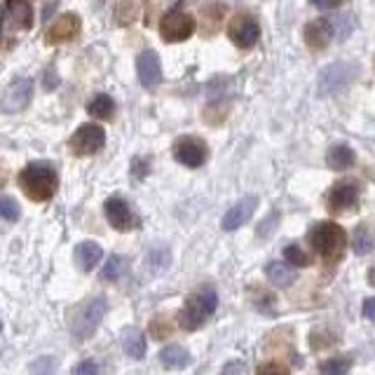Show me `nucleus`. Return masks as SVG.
Returning <instances> with one entry per match:
<instances>
[{
    "label": "nucleus",
    "instance_id": "obj_1",
    "mask_svg": "<svg viewBox=\"0 0 375 375\" xmlns=\"http://www.w3.org/2000/svg\"><path fill=\"white\" fill-rule=\"evenodd\" d=\"M19 186L28 200L45 202L57 193L59 174L50 162H31L19 171Z\"/></svg>",
    "mask_w": 375,
    "mask_h": 375
},
{
    "label": "nucleus",
    "instance_id": "obj_2",
    "mask_svg": "<svg viewBox=\"0 0 375 375\" xmlns=\"http://www.w3.org/2000/svg\"><path fill=\"white\" fill-rule=\"evenodd\" d=\"M216 307H218V294L211 287L195 291L186 300L181 314H178V326H181L183 331H198L200 326H204V321L216 312Z\"/></svg>",
    "mask_w": 375,
    "mask_h": 375
},
{
    "label": "nucleus",
    "instance_id": "obj_3",
    "mask_svg": "<svg viewBox=\"0 0 375 375\" xmlns=\"http://www.w3.org/2000/svg\"><path fill=\"white\" fill-rule=\"evenodd\" d=\"M307 240L321 258L336 260V258H340L343 251H345L347 235H345V230L340 228V225H336L331 221H321V223H314L312 228H309Z\"/></svg>",
    "mask_w": 375,
    "mask_h": 375
},
{
    "label": "nucleus",
    "instance_id": "obj_4",
    "mask_svg": "<svg viewBox=\"0 0 375 375\" xmlns=\"http://www.w3.org/2000/svg\"><path fill=\"white\" fill-rule=\"evenodd\" d=\"M106 309H108V302H106L104 296H94V298H89L70 312V333H73L75 340H87V338L94 336Z\"/></svg>",
    "mask_w": 375,
    "mask_h": 375
},
{
    "label": "nucleus",
    "instance_id": "obj_5",
    "mask_svg": "<svg viewBox=\"0 0 375 375\" xmlns=\"http://www.w3.org/2000/svg\"><path fill=\"white\" fill-rule=\"evenodd\" d=\"M356 70L359 68H356L354 64H345V61L326 66L319 73V94L329 97V94L340 92V89H345L356 77Z\"/></svg>",
    "mask_w": 375,
    "mask_h": 375
},
{
    "label": "nucleus",
    "instance_id": "obj_6",
    "mask_svg": "<svg viewBox=\"0 0 375 375\" xmlns=\"http://www.w3.org/2000/svg\"><path fill=\"white\" fill-rule=\"evenodd\" d=\"M193 31H195V19L178 8L166 12L162 23H160V33H162L166 43H181V40L190 38Z\"/></svg>",
    "mask_w": 375,
    "mask_h": 375
},
{
    "label": "nucleus",
    "instance_id": "obj_7",
    "mask_svg": "<svg viewBox=\"0 0 375 375\" xmlns=\"http://www.w3.org/2000/svg\"><path fill=\"white\" fill-rule=\"evenodd\" d=\"M106 144V132L99 127V124H82L77 132L70 136V151L73 155H94L97 151H101Z\"/></svg>",
    "mask_w": 375,
    "mask_h": 375
},
{
    "label": "nucleus",
    "instance_id": "obj_8",
    "mask_svg": "<svg viewBox=\"0 0 375 375\" xmlns=\"http://www.w3.org/2000/svg\"><path fill=\"white\" fill-rule=\"evenodd\" d=\"M230 40L242 50H251L260 38V26L251 15H237L228 26Z\"/></svg>",
    "mask_w": 375,
    "mask_h": 375
},
{
    "label": "nucleus",
    "instance_id": "obj_9",
    "mask_svg": "<svg viewBox=\"0 0 375 375\" xmlns=\"http://www.w3.org/2000/svg\"><path fill=\"white\" fill-rule=\"evenodd\" d=\"M359 198H361V183L347 178V181H340L331 188L329 206H331V211H338V213L352 211L354 206L359 204Z\"/></svg>",
    "mask_w": 375,
    "mask_h": 375
},
{
    "label": "nucleus",
    "instance_id": "obj_10",
    "mask_svg": "<svg viewBox=\"0 0 375 375\" xmlns=\"http://www.w3.org/2000/svg\"><path fill=\"white\" fill-rule=\"evenodd\" d=\"M33 97V82L28 77H19L5 89L3 99H0V110L3 113H19L28 106Z\"/></svg>",
    "mask_w": 375,
    "mask_h": 375
},
{
    "label": "nucleus",
    "instance_id": "obj_11",
    "mask_svg": "<svg viewBox=\"0 0 375 375\" xmlns=\"http://www.w3.org/2000/svg\"><path fill=\"white\" fill-rule=\"evenodd\" d=\"M104 209H106V218H108V223L115 230L129 232V230L139 228V218H136L132 206H129L122 198H110L108 202H106Z\"/></svg>",
    "mask_w": 375,
    "mask_h": 375
},
{
    "label": "nucleus",
    "instance_id": "obj_12",
    "mask_svg": "<svg viewBox=\"0 0 375 375\" xmlns=\"http://www.w3.org/2000/svg\"><path fill=\"white\" fill-rule=\"evenodd\" d=\"M174 157L181 164L190 166V169H198V166L204 164L206 160V146L204 141L195 139V136H183L174 144Z\"/></svg>",
    "mask_w": 375,
    "mask_h": 375
},
{
    "label": "nucleus",
    "instance_id": "obj_13",
    "mask_svg": "<svg viewBox=\"0 0 375 375\" xmlns=\"http://www.w3.org/2000/svg\"><path fill=\"white\" fill-rule=\"evenodd\" d=\"M136 73L144 87H155L162 80V66H160V57L153 50H146L136 57Z\"/></svg>",
    "mask_w": 375,
    "mask_h": 375
},
{
    "label": "nucleus",
    "instance_id": "obj_14",
    "mask_svg": "<svg viewBox=\"0 0 375 375\" xmlns=\"http://www.w3.org/2000/svg\"><path fill=\"white\" fill-rule=\"evenodd\" d=\"M256 204H258V200H256V198H244V200L237 202V204L232 206V209L223 216V230L232 232V230L240 228V225L247 223L249 218L253 216Z\"/></svg>",
    "mask_w": 375,
    "mask_h": 375
},
{
    "label": "nucleus",
    "instance_id": "obj_15",
    "mask_svg": "<svg viewBox=\"0 0 375 375\" xmlns=\"http://www.w3.org/2000/svg\"><path fill=\"white\" fill-rule=\"evenodd\" d=\"M333 38V28L329 19H314L305 26V43L312 50H324Z\"/></svg>",
    "mask_w": 375,
    "mask_h": 375
},
{
    "label": "nucleus",
    "instance_id": "obj_16",
    "mask_svg": "<svg viewBox=\"0 0 375 375\" xmlns=\"http://www.w3.org/2000/svg\"><path fill=\"white\" fill-rule=\"evenodd\" d=\"M104 258V249L97 242H80L75 247V265L82 272H92Z\"/></svg>",
    "mask_w": 375,
    "mask_h": 375
},
{
    "label": "nucleus",
    "instance_id": "obj_17",
    "mask_svg": "<svg viewBox=\"0 0 375 375\" xmlns=\"http://www.w3.org/2000/svg\"><path fill=\"white\" fill-rule=\"evenodd\" d=\"M122 349L132 359H144L146 356V338L139 329H127L122 336Z\"/></svg>",
    "mask_w": 375,
    "mask_h": 375
},
{
    "label": "nucleus",
    "instance_id": "obj_18",
    "mask_svg": "<svg viewBox=\"0 0 375 375\" xmlns=\"http://www.w3.org/2000/svg\"><path fill=\"white\" fill-rule=\"evenodd\" d=\"M326 164L336 171H343L354 164V151L347 144H336L326 155Z\"/></svg>",
    "mask_w": 375,
    "mask_h": 375
},
{
    "label": "nucleus",
    "instance_id": "obj_19",
    "mask_svg": "<svg viewBox=\"0 0 375 375\" xmlns=\"http://www.w3.org/2000/svg\"><path fill=\"white\" fill-rule=\"evenodd\" d=\"M160 361H162V366L166 368H186L190 361V352L186 347H181V345H169V347H164L162 352H160Z\"/></svg>",
    "mask_w": 375,
    "mask_h": 375
},
{
    "label": "nucleus",
    "instance_id": "obj_20",
    "mask_svg": "<svg viewBox=\"0 0 375 375\" xmlns=\"http://www.w3.org/2000/svg\"><path fill=\"white\" fill-rule=\"evenodd\" d=\"M265 272H267V279H270L275 287H291V284L296 282V270H291L287 263H279V260L267 265Z\"/></svg>",
    "mask_w": 375,
    "mask_h": 375
},
{
    "label": "nucleus",
    "instance_id": "obj_21",
    "mask_svg": "<svg viewBox=\"0 0 375 375\" xmlns=\"http://www.w3.org/2000/svg\"><path fill=\"white\" fill-rule=\"evenodd\" d=\"M87 110L92 113L94 117H99V120H110L113 113H115V104H113L108 94H97V97L89 101Z\"/></svg>",
    "mask_w": 375,
    "mask_h": 375
},
{
    "label": "nucleus",
    "instance_id": "obj_22",
    "mask_svg": "<svg viewBox=\"0 0 375 375\" xmlns=\"http://www.w3.org/2000/svg\"><path fill=\"white\" fill-rule=\"evenodd\" d=\"M124 270H127V258L124 256H110L108 263L104 265V270H101V279H106V282H117Z\"/></svg>",
    "mask_w": 375,
    "mask_h": 375
},
{
    "label": "nucleus",
    "instance_id": "obj_23",
    "mask_svg": "<svg viewBox=\"0 0 375 375\" xmlns=\"http://www.w3.org/2000/svg\"><path fill=\"white\" fill-rule=\"evenodd\" d=\"M354 253L356 256H366L373 251V235H371V225L368 223H361L359 230L354 235V244H352Z\"/></svg>",
    "mask_w": 375,
    "mask_h": 375
},
{
    "label": "nucleus",
    "instance_id": "obj_24",
    "mask_svg": "<svg viewBox=\"0 0 375 375\" xmlns=\"http://www.w3.org/2000/svg\"><path fill=\"white\" fill-rule=\"evenodd\" d=\"M75 31H77V17L68 15V17H64L55 28H52L50 38L52 40H70L75 35Z\"/></svg>",
    "mask_w": 375,
    "mask_h": 375
},
{
    "label": "nucleus",
    "instance_id": "obj_25",
    "mask_svg": "<svg viewBox=\"0 0 375 375\" xmlns=\"http://www.w3.org/2000/svg\"><path fill=\"white\" fill-rule=\"evenodd\" d=\"M169 258H171V253H169V249L166 247H155L153 251H148L146 256V263L151 270H164V267H169Z\"/></svg>",
    "mask_w": 375,
    "mask_h": 375
},
{
    "label": "nucleus",
    "instance_id": "obj_26",
    "mask_svg": "<svg viewBox=\"0 0 375 375\" xmlns=\"http://www.w3.org/2000/svg\"><path fill=\"white\" fill-rule=\"evenodd\" d=\"M284 258H287V263L296 265V267H305L307 265L305 251H302L300 247H296V244H289V247L284 249Z\"/></svg>",
    "mask_w": 375,
    "mask_h": 375
},
{
    "label": "nucleus",
    "instance_id": "obj_27",
    "mask_svg": "<svg viewBox=\"0 0 375 375\" xmlns=\"http://www.w3.org/2000/svg\"><path fill=\"white\" fill-rule=\"evenodd\" d=\"M352 361L349 359H329L321 364V373H329V375H343L349 371Z\"/></svg>",
    "mask_w": 375,
    "mask_h": 375
},
{
    "label": "nucleus",
    "instance_id": "obj_28",
    "mask_svg": "<svg viewBox=\"0 0 375 375\" xmlns=\"http://www.w3.org/2000/svg\"><path fill=\"white\" fill-rule=\"evenodd\" d=\"M0 218L5 221H17L19 218V206L12 198H0Z\"/></svg>",
    "mask_w": 375,
    "mask_h": 375
},
{
    "label": "nucleus",
    "instance_id": "obj_29",
    "mask_svg": "<svg viewBox=\"0 0 375 375\" xmlns=\"http://www.w3.org/2000/svg\"><path fill=\"white\" fill-rule=\"evenodd\" d=\"M148 171H151V157H136L132 162V176L134 178H146Z\"/></svg>",
    "mask_w": 375,
    "mask_h": 375
},
{
    "label": "nucleus",
    "instance_id": "obj_30",
    "mask_svg": "<svg viewBox=\"0 0 375 375\" xmlns=\"http://www.w3.org/2000/svg\"><path fill=\"white\" fill-rule=\"evenodd\" d=\"M279 221V213H270V218H267L265 223H260V228H258V237H267L272 230H275V223Z\"/></svg>",
    "mask_w": 375,
    "mask_h": 375
},
{
    "label": "nucleus",
    "instance_id": "obj_31",
    "mask_svg": "<svg viewBox=\"0 0 375 375\" xmlns=\"http://www.w3.org/2000/svg\"><path fill=\"white\" fill-rule=\"evenodd\" d=\"M309 3H312L314 8H319V10H333V8H338L343 0H309Z\"/></svg>",
    "mask_w": 375,
    "mask_h": 375
},
{
    "label": "nucleus",
    "instance_id": "obj_32",
    "mask_svg": "<svg viewBox=\"0 0 375 375\" xmlns=\"http://www.w3.org/2000/svg\"><path fill=\"white\" fill-rule=\"evenodd\" d=\"M97 371H99V366L94 364V361H85V364L75 366V373H77V375H82V373H97Z\"/></svg>",
    "mask_w": 375,
    "mask_h": 375
},
{
    "label": "nucleus",
    "instance_id": "obj_33",
    "mask_svg": "<svg viewBox=\"0 0 375 375\" xmlns=\"http://www.w3.org/2000/svg\"><path fill=\"white\" fill-rule=\"evenodd\" d=\"M59 85V77L55 75V70H47V73H45V89H55Z\"/></svg>",
    "mask_w": 375,
    "mask_h": 375
},
{
    "label": "nucleus",
    "instance_id": "obj_34",
    "mask_svg": "<svg viewBox=\"0 0 375 375\" xmlns=\"http://www.w3.org/2000/svg\"><path fill=\"white\" fill-rule=\"evenodd\" d=\"M373 312H375V300H373V298H368V300H366V305H364L366 319H373Z\"/></svg>",
    "mask_w": 375,
    "mask_h": 375
},
{
    "label": "nucleus",
    "instance_id": "obj_35",
    "mask_svg": "<svg viewBox=\"0 0 375 375\" xmlns=\"http://www.w3.org/2000/svg\"><path fill=\"white\" fill-rule=\"evenodd\" d=\"M228 371H244V366H228V368H225V373H228Z\"/></svg>",
    "mask_w": 375,
    "mask_h": 375
},
{
    "label": "nucleus",
    "instance_id": "obj_36",
    "mask_svg": "<svg viewBox=\"0 0 375 375\" xmlns=\"http://www.w3.org/2000/svg\"><path fill=\"white\" fill-rule=\"evenodd\" d=\"M0 331H3V324H0Z\"/></svg>",
    "mask_w": 375,
    "mask_h": 375
}]
</instances>
